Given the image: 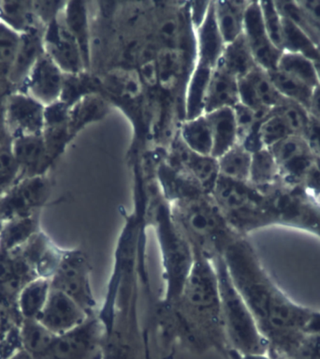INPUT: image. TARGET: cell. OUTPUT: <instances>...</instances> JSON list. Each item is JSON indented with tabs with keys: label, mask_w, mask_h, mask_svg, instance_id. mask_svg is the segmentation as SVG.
<instances>
[{
	"label": "cell",
	"mask_w": 320,
	"mask_h": 359,
	"mask_svg": "<svg viewBox=\"0 0 320 359\" xmlns=\"http://www.w3.org/2000/svg\"><path fill=\"white\" fill-rule=\"evenodd\" d=\"M233 285L268 341L269 355L291 358L305 333H320V311L298 305L275 285L244 236L222 255Z\"/></svg>",
	"instance_id": "obj_1"
},
{
	"label": "cell",
	"mask_w": 320,
	"mask_h": 359,
	"mask_svg": "<svg viewBox=\"0 0 320 359\" xmlns=\"http://www.w3.org/2000/svg\"><path fill=\"white\" fill-rule=\"evenodd\" d=\"M194 263L172 307L186 330L216 345H228L222 322L218 274L213 259L194 252ZM229 348V347H228Z\"/></svg>",
	"instance_id": "obj_2"
},
{
	"label": "cell",
	"mask_w": 320,
	"mask_h": 359,
	"mask_svg": "<svg viewBox=\"0 0 320 359\" xmlns=\"http://www.w3.org/2000/svg\"><path fill=\"white\" fill-rule=\"evenodd\" d=\"M169 212L194 252L213 260L223 255L230 242L241 236L211 196L172 202Z\"/></svg>",
	"instance_id": "obj_3"
},
{
	"label": "cell",
	"mask_w": 320,
	"mask_h": 359,
	"mask_svg": "<svg viewBox=\"0 0 320 359\" xmlns=\"http://www.w3.org/2000/svg\"><path fill=\"white\" fill-rule=\"evenodd\" d=\"M214 264L218 274L222 322L229 350L240 355H269L268 341L233 285L222 255L214 259Z\"/></svg>",
	"instance_id": "obj_4"
},
{
	"label": "cell",
	"mask_w": 320,
	"mask_h": 359,
	"mask_svg": "<svg viewBox=\"0 0 320 359\" xmlns=\"http://www.w3.org/2000/svg\"><path fill=\"white\" fill-rule=\"evenodd\" d=\"M155 233L160 245L167 305L174 306L179 299L194 263V250L172 221L169 208L158 214Z\"/></svg>",
	"instance_id": "obj_5"
},
{
	"label": "cell",
	"mask_w": 320,
	"mask_h": 359,
	"mask_svg": "<svg viewBox=\"0 0 320 359\" xmlns=\"http://www.w3.org/2000/svg\"><path fill=\"white\" fill-rule=\"evenodd\" d=\"M91 266L81 250H64L60 266L50 280L51 287L74 299L89 316H97V302L91 286Z\"/></svg>",
	"instance_id": "obj_6"
},
{
	"label": "cell",
	"mask_w": 320,
	"mask_h": 359,
	"mask_svg": "<svg viewBox=\"0 0 320 359\" xmlns=\"http://www.w3.org/2000/svg\"><path fill=\"white\" fill-rule=\"evenodd\" d=\"M279 170L280 184L289 188L302 189L320 164L300 136H289L270 147Z\"/></svg>",
	"instance_id": "obj_7"
},
{
	"label": "cell",
	"mask_w": 320,
	"mask_h": 359,
	"mask_svg": "<svg viewBox=\"0 0 320 359\" xmlns=\"http://www.w3.org/2000/svg\"><path fill=\"white\" fill-rule=\"evenodd\" d=\"M49 175L24 178L0 197V221L34 215L48 202L51 194Z\"/></svg>",
	"instance_id": "obj_8"
},
{
	"label": "cell",
	"mask_w": 320,
	"mask_h": 359,
	"mask_svg": "<svg viewBox=\"0 0 320 359\" xmlns=\"http://www.w3.org/2000/svg\"><path fill=\"white\" fill-rule=\"evenodd\" d=\"M102 330L97 316L57 336L47 359H100Z\"/></svg>",
	"instance_id": "obj_9"
},
{
	"label": "cell",
	"mask_w": 320,
	"mask_h": 359,
	"mask_svg": "<svg viewBox=\"0 0 320 359\" xmlns=\"http://www.w3.org/2000/svg\"><path fill=\"white\" fill-rule=\"evenodd\" d=\"M46 107L23 93L13 91L4 107L5 123L13 138L24 135H40L44 127Z\"/></svg>",
	"instance_id": "obj_10"
},
{
	"label": "cell",
	"mask_w": 320,
	"mask_h": 359,
	"mask_svg": "<svg viewBox=\"0 0 320 359\" xmlns=\"http://www.w3.org/2000/svg\"><path fill=\"white\" fill-rule=\"evenodd\" d=\"M43 41L46 54L64 74H77L86 72L82 53L64 24L62 15L46 27Z\"/></svg>",
	"instance_id": "obj_11"
},
{
	"label": "cell",
	"mask_w": 320,
	"mask_h": 359,
	"mask_svg": "<svg viewBox=\"0 0 320 359\" xmlns=\"http://www.w3.org/2000/svg\"><path fill=\"white\" fill-rule=\"evenodd\" d=\"M244 36L258 67L266 72L277 69L283 52L272 43L266 32L260 1H250L247 7Z\"/></svg>",
	"instance_id": "obj_12"
},
{
	"label": "cell",
	"mask_w": 320,
	"mask_h": 359,
	"mask_svg": "<svg viewBox=\"0 0 320 359\" xmlns=\"http://www.w3.org/2000/svg\"><path fill=\"white\" fill-rule=\"evenodd\" d=\"M36 278L32 266L18 250L0 252V304L18 313L16 302L19 294Z\"/></svg>",
	"instance_id": "obj_13"
},
{
	"label": "cell",
	"mask_w": 320,
	"mask_h": 359,
	"mask_svg": "<svg viewBox=\"0 0 320 359\" xmlns=\"http://www.w3.org/2000/svg\"><path fill=\"white\" fill-rule=\"evenodd\" d=\"M88 313L71 297L51 287L48 300L38 320L55 335L79 327L89 318Z\"/></svg>",
	"instance_id": "obj_14"
},
{
	"label": "cell",
	"mask_w": 320,
	"mask_h": 359,
	"mask_svg": "<svg viewBox=\"0 0 320 359\" xmlns=\"http://www.w3.org/2000/svg\"><path fill=\"white\" fill-rule=\"evenodd\" d=\"M238 86L241 104L260 115L266 116L286 100L275 88L268 72L260 67L239 79Z\"/></svg>",
	"instance_id": "obj_15"
},
{
	"label": "cell",
	"mask_w": 320,
	"mask_h": 359,
	"mask_svg": "<svg viewBox=\"0 0 320 359\" xmlns=\"http://www.w3.org/2000/svg\"><path fill=\"white\" fill-rule=\"evenodd\" d=\"M63 80L64 72L46 53L30 72L19 91L29 94L47 107L60 101Z\"/></svg>",
	"instance_id": "obj_16"
},
{
	"label": "cell",
	"mask_w": 320,
	"mask_h": 359,
	"mask_svg": "<svg viewBox=\"0 0 320 359\" xmlns=\"http://www.w3.org/2000/svg\"><path fill=\"white\" fill-rule=\"evenodd\" d=\"M16 250L32 266L37 278L50 280L60 266L64 249L57 246L46 233L40 231Z\"/></svg>",
	"instance_id": "obj_17"
},
{
	"label": "cell",
	"mask_w": 320,
	"mask_h": 359,
	"mask_svg": "<svg viewBox=\"0 0 320 359\" xmlns=\"http://www.w3.org/2000/svg\"><path fill=\"white\" fill-rule=\"evenodd\" d=\"M13 149L20 167V180L49 175L53 165L47 156L41 135L13 138Z\"/></svg>",
	"instance_id": "obj_18"
},
{
	"label": "cell",
	"mask_w": 320,
	"mask_h": 359,
	"mask_svg": "<svg viewBox=\"0 0 320 359\" xmlns=\"http://www.w3.org/2000/svg\"><path fill=\"white\" fill-rule=\"evenodd\" d=\"M175 155L180 168L193 178L203 193L211 196L221 177L218 158L197 154L189 149L182 140L175 149Z\"/></svg>",
	"instance_id": "obj_19"
},
{
	"label": "cell",
	"mask_w": 320,
	"mask_h": 359,
	"mask_svg": "<svg viewBox=\"0 0 320 359\" xmlns=\"http://www.w3.org/2000/svg\"><path fill=\"white\" fill-rule=\"evenodd\" d=\"M44 30L43 27H39L20 36L11 74V85L15 91L20 90L30 72L46 54Z\"/></svg>",
	"instance_id": "obj_20"
},
{
	"label": "cell",
	"mask_w": 320,
	"mask_h": 359,
	"mask_svg": "<svg viewBox=\"0 0 320 359\" xmlns=\"http://www.w3.org/2000/svg\"><path fill=\"white\" fill-rule=\"evenodd\" d=\"M197 63L214 69L218 65L226 43L216 24L214 1L204 20L197 27Z\"/></svg>",
	"instance_id": "obj_21"
},
{
	"label": "cell",
	"mask_w": 320,
	"mask_h": 359,
	"mask_svg": "<svg viewBox=\"0 0 320 359\" xmlns=\"http://www.w3.org/2000/svg\"><path fill=\"white\" fill-rule=\"evenodd\" d=\"M240 102L238 79L221 65L211 72L206 93L204 114L221 108L236 107Z\"/></svg>",
	"instance_id": "obj_22"
},
{
	"label": "cell",
	"mask_w": 320,
	"mask_h": 359,
	"mask_svg": "<svg viewBox=\"0 0 320 359\" xmlns=\"http://www.w3.org/2000/svg\"><path fill=\"white\" fill-rule=\"evenodd\" d=\"M213 136L211 157L221 158L238 143V130L233 108L225 107L204 114Z\"/></svg>",
	"instance_id": "obj_23"
},
{
	"label": "cell",
	"mask_w": 320,
	"mask_h": 359,
	"mask_svg": "<svg viewBox=\"0 0 320 359\" xmlns=\"http://www.w3.org/2000/svg\"><path fill=\"white\" fill-rule=\"evenodd\" d=\"M64 24L71 32L72 37L76 41L82 53L83 63L86 72L91 65L90 36H89V25L88 8L85 1H67L65 9L62 13Z\"/></svg>",
	"instance_id": "obj_24"
},
{
	"label": "cell",
	"mask_w": 320,
	"mask_h": 359,
	"mask_svg": "<svg viewBox=\"0 0 320 359\" xmlns=\"http://www.w3.org/2000/svg\"><path fill=\"white\" fill-rule=\"evenodd\" d=\"M22 349L33 359H47L57 335L39 320H23L18 327Z\"/></svg>",
	"instance_id": "obj_25"
},
{
	"label": "cell",
	"mask_w": 320,
	"mask_h": 359,
	"mask_svg": "<svg viewBox=\"0 0 320 359\" xmlns=\"http://www.w3.org/2000/svg\"><path fill=\"white\" fill-rule=\"evenodd\" d=\"M250 1H214L216 24L225 43L235 41L244 33V18Z\"/></svg>",
	"instance_id": "obj_26"
},
{
	"label": "cell",
	"mask_w": 320,
	"mask_h": 359,
	"mask_svg": "<svg viewBox=\"0 0 320 359\" xmlns=\"http://www.w3.org/2000/svg\"><path fill=\"white\" fill-rule=\"evenodd\" d=\"M0 24L20 36L43 27L35 15L33 1L29 0L0 1Z\"/></svg>",
	"instance_id": "obj_27"
},
{
	"label": "cell",
	"mask_w": 320,
	"mask_h": 359,
	"mask_svg": "<svg viewBox=\"0 0 320 359\" xmlns=\"http://www.w3.org/2000/svg\"><path fill=\"white\" fill-rule=\"evenodd\" d=\"M41 212L4 222L0 235V252L20 249L41 230Z\"/></svg>",
	"instance_id": "obj_28"
},
{
	"label": "cell",
	"mask_w": 320,
	"mask_h": 359,
	"mask_svg": "<svg viewBox=\"0 0 320 359\" xmlns=\"http://www.w3.org/2000/svg\"><path fill=\"white\" fill-rule=\"evenodd\" d=\"M50 292L51 283L41 278H36L22 289L16 302L22 321L38 320L48 300Z\"/></svg>",
	"instance_id": "obj_29"
},
{
	"label": "cell",
	"mask_w": 320,
	"mask_h": 359,
	"mask_svg": "<svg viewBox=\"0 0 320 359\" xmlns=\"http://www.w3.org/2000/svg\"><path fill=\"white\" fill-rule=\"evenodd\" d=\"M218 65L223 67L238 80L246 77L258 68V65L253 57L244 33L235 41L226 44Z\"/></svg>",
	"instance_id": "obj_30"
},
{
	"label": "cell",
	"mask_w": 320,
	"mask_h": 359,
	"mask_svg": "<svg viewBox=\"0 0 320 359\" xmlns=\"http://www.w3.org/2000/svg\"><path fill=\"white\" fill-rule=\"evenodd\" d=\"M249 183L260 191H268L279 184V170L269 149L264 147L253 153Z\"/></svg>",
	"instance_id": "obj_31"
},
{
	"label": "cell",
	"mask_w": 320,
	"mask_h": 359,
	"mask_svg": "<svg viewBox=\"0 0 320 359\" xmlns=\"http://www.w3.org/2000/svg\"><path fill=\"white\" fill-rule=\"evenodd\" d=\"M20 40V35L0 24V102L6 101L13 93L11 85V74Z\"/></svg>",
	"instance_id": "obj_32"
},
{
	"label": "cell",
	"mask_w": 320,
	"mask_h": 359,
	"mask_svg": "<svg viewBox=\"0 0 320 359\" xmlns=\"http://www.w3.org/2000/svg\"><path fill=\"white\" fill-rule=\"evenodd\" d=\"M213 69L197 63L195 67L186 93V121L204 115L206 93Z\"/></svg>",
	"instance_id": "obj_33"
},
{
	"label": "cell",
	"mask_w": 320,
	"mask_h": 359,
	"mask_svg": "<svg viewBox=\"0 0 320 359\" xmlns=\"http://www.w3.org/2000/svg\"><path fill=\"white\" fill-rule=\"evenodd\" d=\"M181 140L197 154L211 156L213 136L205 115L183 122L181 129Z\"/></svg>",
	"instance_id": "obj_34"
},
{
	"label": "cell",
	"mask_w": 320,
	"mask_h": 359,
	"mask_svg": "<svg viewBox=\"0 0 320 359\" xmlns=\"http://www.w3.org/2000/svg\"><path fill=\"white\" fill-rule=\"evenodd\" d=\"M219 172L222 177L240 182H249L252 153L241 144H236L232 149L218 158Z\"/></svg>",
	"instance_id": "obj_35"
},
{
	"label": "cell",
	"mask_w": 320,
	"mask_h": 359,
	"mask_svg": "<svg viewBox=\"0 0 320 359\" xmlns=\"http://www.w3.org/2000/svg\"><path fill=\"white\" fill-rule=\"evenodd\" d=\"M267 72L275 88L283 98L302 105L308 111L314 88L277 69Z\"/></svg>",
	"instance_id": "obj_36"
},
{
	"label": "cell",
	"mask_w": 320,
	"mask_h": 359,
	"mask_svg": "<svg viewBox=\"0 0 320 359\" xmlns=\"http://www.w3.org/2000/svg\"><path fill=\"white\" fill-rule=\"evenodd\" d=\"M277 69L305 83L312 88L314 89L319 86L314 61L305 55L283 52Z\"/></svg>",
	"instance_id": "obj_37"
},
{
	"label": "cell",
	"mask_w": 320,
	"mask_h": 359,
	"mask_svg": "<svg viewBox=\"0 0 320 359\" xmlns=\"http://www.w3.org/2000/svg\"><path fill=\"white\" fill-rule=\"evenodd\" d=\"M283 18V52L294 53L316 60L319 55L320 47L296 24L288 18Z\"/></svg>",
	"instance_id": "obj_38"
},
{
	"label": "cell",
	"mask_w": 320,
	"mask_h": 359,
	"mask_svg": "<svg viewBox=\"0 0 320 359\" xmlns=\"http://www.w3.org/2000/svg\"><path fill=\"white\" fill-rule=\"evenodd\" d=\"M21 171L13 154L10 133L0 141V197L5 196L20 180Z\"/></svg>",
	"instance_id": "obj_39"
},
{
	"label": "cell",
	"mask_w": 320,
	"mask_h": 359,
	"mask_svg": "<svg viewBox=\"0 0 320 359\" xmlns=\"http://www.w3.org/2000/svg\"><path fill=\"white\" fill-rule=\"evenodd\" d=\"M274 110L288 125L292 135L305 138L309 123H310V116L305 107L288 101V100H285Z\"/></svg>",
	"instance_id": "obj_40"
},
{
	"label": "cell",
	"mask_w": 320,
	"mask_h": 359,
	"mask_svg": "<svg viewBox=\"0 0 320 359\" xmlns=\"http://www.w3.org/2000/svg\"><path fill=\"white\" fill-rule=\"evenodd\" d=\"M258 135L263 147L266 149H270L289 136H293L288 125L274 110L267 114L261 121Z\"/></svg>",
	"instance_id": "obj_41"
},
{
	"label": "cell",
	"mask_w": 320,
	"mask_h": 359,
	"mask_svg": "<svg viewBox=\"0 0 320 359\" xmlns=\"http://www.w3.org/2000/svg\"><path fill=\"white\" fill-rule=\"evenodd\" d=\"M41 136H43L50 163L54 165L55 161L62 154L67 144L71 140L69 124L46 126L43 128Z\"/></svg>",
	"instance_id": "obj_42"
},
{
	"label": "cell",
	"mask_w": 320,
	"mask_h": 359,
	"mask_svg": "<svg viewBox=\"0 0 320 359\" xmlns=\"http://www.w3.org/2000/svg\"><path fill=\"white\" fill-rule=\"evenodd\" d=\"M89 88L90 86H89L88 72H81L77 74H64L60 101L71 108L81 100L89 96Z\"/></svg>",
	"instance_id": "obj_43"
},
{
	"label": "cell",
	"mask_w": 320,
	"mask_h": 359,
	"mask_svg": "<svg viewBox=\"0 0 320 359\" xmlns=\"http://www.w3.org/2000/svg\"><path fill=\"white\" fill-rule=\"evenodd\" d=\"M264 27L272 43L283 52V18L275 1H260Z\"/></svg>",
	"instance_id": "obj_44"
},
{
	"label": "cell",
	"mask_w": 320,
	"mask_h": 359,
	"mask_svg": "<svg viewBox=\"0 0 320 359\" xmlns=\"http://www.w3.org/2000/svg\"><path fill=\"white\" fill-rule=\"evenodd\" d=\"M66 4L67 1H33L35 15L44 29L60 18Z\"/></svg>",
	"instance_id": "obj_45"
},
{
	"label": "cell",
	"mask_w": 320,
	"mask_h": 359,
	"mask_svg": "<svg viewBox=\"0 0 320 359\" xmlns=\"http://www.w3.org/2000/svg\"><path fill=\"white\" fill-rule=\"evenodd\" d=\"M292 359H320V333H305L291 356Z\"/></svg>",
	"instance_id": "obj_46"
},
{
	"label": "cell",
	"mask_w": 320,
	"mask_h": 359,
	"mask_svg": "<svg viewBox=\"0 0 320 359\" xmlns=\"http://www.w3.org/2000/svg\"><path fill=\"white\" fill-rule=\"evenodd\" d=\"M296 2L308 22L314 43L320 47V1L305 0Z\"/></svg>",
	"instance_id": "obj_47"
},
{
	"label": "cell",
	"mask_w": 320,
	"mask_h": 359,
	"mask_svg": "<svg viewBox=\"0 0 320 359\" xmlns=\"http://www.w3.org/2000/svg\"><path fill=\"white\" fill-rule=\"evenodd\" d=\"M22 319L16 311L0 304V341L20 325Z\"/></svg>",
	"instance_id": "obj_48"
},
{
	"label": "cell",
	"mask_w": 320,
	"mask_h": 359,
	"mask_svg": "<svg viewBox=\"0 0 320 359\" xmlns=\"http://www.w3.org/2000/svg\"><path fill=\"white\" fill-rule=\"evenodd\" d=\"M305 139L314 154L320 158V122L310 118V123Z\"/></svg>",
	"instance_id": "obj_49"
},
{
	"label": "cell",
	"mask_w": 320,
	"mask_h": 359,
	"mask_svg": "<svg viewBox=\"0 0 320 359\" xmlns=\"http://www.w3.org/2000/svg\"><path fill=\"white\" fill-rule=\"evenodd\" d=\"M210 2H192L191 7V19L193 22L195 27H199L200 25L204 20L206 15H207Z\"/></svg>",
	"instance_id": "obj_50"
},
{
	"label": "cell",
	"mask_w": 320,
	"mask_h": 359,
	"mask_svg": "<svg viewBox=\"0 0 320 359\" xmlns=\"http://www.w3.org/2000/svg\"><path fill=\"white\" fill-rule=\"evenodd\" d=\"M308 113L311 118L320 122V86L314 88L310 104H309Z\"/></svg>",
	"instance_id": "obj_51"
},
{
	"label": "cell",
	"mask_w": 320,
	"mask_h": 359,
	"mask_svg": "<svg viewBox=\"0 0 320 359\" xmlns=\"http://www.w3.org/2000/svg\"><path fill=\"white\" fill-rule=\"evenodd\" d=\"M229 355L232 359H274L270 355H240L235 351H228Z\"/></svg>",
	"instance_id": "obj_52"
},
{
	"label": "cell",
	"mask_w": 320,
	"mask_h": 359,
	"mask_svg": "<svg viewBox=\"0 0 320 359\" xmlns=\"http://www.w3.org/2000/svg\"><path fill=\"white\" fill-rule=\"evenodd\" d=\"M6 102V101H5ZM5 102H0V141L4 138V136L8 135L9 132H8L6 123H5V116H4V107Z\"/></svg>",
	"instance_id": "obj_53"
},
{
	"label": "cell",
	"mask_w": 320,
	"mask_h": 359,
	"mask_svg": "<svg viewBox=\"0 0 320 359\" xmlns=\"http://www.w3.org/2000/svg\"><path fill=\"white\" fill-rule=\"evenodd\" d=\"M8 359H33L32 356L29 355L27 352H25L23 349L18 350V352L13 353L11 358Z\"/></svg>",
	"instance_id": "obj_54"
},
{
	"label": "cell",
	"mask_w": 320,
	"mask_h": 359,
	"mask_svg": "<svg viewBox=\"0 0 320 359\" xmlns=\"http://www.w3.org/2000/svg\"><path fill=\"white\" fill-rule=\"evenodd\" d=\"M314 68H316L317 79H319V86H320V49L319 55H317L316 60H314Z\"/></svg>",
	"instance_id": "obj_55"
},
{
	"label": "cell",
	"mask_w": 320,
	"mask_h": 359,
	"mask_svg": "<svg viewBox=\"0 0 320 359\" xmlns=\"http://www.w3.org/2000/svg\"><path fill=\"white\" fill-rule=\"evenodd\" d=\"M274 359H292L291 358H288V356H272Z\"/></svg>",
	"instance_id": "obj_56"
},
{
	"label": "cell",
	"mask_w": 320,
	"mask_h": 359,
	"mask_svg": "<svg viewBox=\"0 0 320 359\" xmlns=\"http://www.w3.org/2000/svg\"><path fill=\"white\" fill-rule=\"evenodd\" d=\"M2 227H4V222L0 221V235H1Z\"/></svg>",
	"instance_id": "obj_57"
}]
</instances>
